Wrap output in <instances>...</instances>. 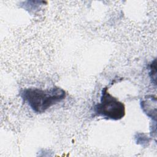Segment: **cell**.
Here are the masks:
<instances>
[{"mask_svg":"<svg viewBox=\"0 0 157 157\" xmlns=\"http://www.w3.org/2000/svg\"><path fill=\"white\" fill-rule=\"evenodd\" d=\"M20 96L27 102L34 112L42 113L53 105L63 101L66 96V93L58 86L47 90L27 88L21 90Z\"/></svg>","mask_w":157,"mask_h":157,"instance_id":"6da1fadb","label":"cell"},{"mask_svg":"<svg viewBox=\"0 0 157 157\" xmlns=\"http://www.w3.org/2000/svg\"><path fill=\"white\" fill-rule=\"evenodd\" d=\"M94 113L105 119L118 120L125 115V105L108 92L107 87L102 90L101 102L94 106Z\"/></svg>","mask_w":157,"mask_h":157,"instance_id":"7a4b0ae2","label":"cell"},{"mask_svg":"<svg viewBox=\"0 0 157 157\" xmlns=\"http://www.w3.org/2000/svg\"><path fill=\"white\" fill-rule=\"evenodd\" d=\"M150 75L152 78L154 79V83L156 84V59L151 63L150 69Z\"/></svg>","mask_w":157,"mask_h":157,"instance_id":"3957f363","label":"cell"}]
</instances>
